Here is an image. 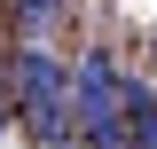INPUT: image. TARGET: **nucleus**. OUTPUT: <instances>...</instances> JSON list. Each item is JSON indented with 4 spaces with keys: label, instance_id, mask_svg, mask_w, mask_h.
<instances>
[{
    "label": "nucleus",
    "instance_id": "20e7f679",
    "mask_svg": "<svg viewBox=\"0 0 157 149\" xmlns=\"http://www.w3.org/2000/svg\"><path fill=\"white\" fill-rule=\"evenodd\" d=\"M8 24H16L24 47H47L63 32V0H8Z\"/></svg>",
    "mask_w": 157,
    "mask_h": 149
},
{
    "label": "nucleus",
    "instance_id": "7ed1b4c3",
    "mask_svg": "<svg viewBox=\"0 0 157 149\" xmlns=\"http://www.w3.org/2000/svg\"><path fill=\"white\" fill-rule=\"evenodd\" d=\"M118 118H126V141L134 149H157V86L118 78Z\"/></svg>",
    "mask_w": 157,
    "mask_h": 149
},
{
    "label": "nucleus",
    "instance_id": "39448f33",
    "mask_svg": "<svg viewBox=\"0 0 157 149\" xmlns=\"http://www.w3.org/2000/svg\"><path fill=\"white\" fill-rule=\"evenodd\" d=\"M8 118L16 110H8V55H0V133H8Z\"/></svg>",
    "mask_w": 157,
    "mask_h": 149
},
{
    "label": "nucleus",
    "instance_id": "f257e3e1",
    "mask_svg": "<svg viewBox=\"0 0 157 149\" xmlns=\"http://www.w3.org/2000/svg\"><path fill=\"white\" fill-rule=\"evenodd\" d=\"M8 102H16L24 133L39 149H71L78 141V126H71V71L47 47H16L8 55Z\"/></svg>",
    "mask_w": 157,
    "mask_h": 149
},
{
    "label": "nucleus",
    "instance_id": "f03ea898",
    "mask_svg": "<svg viewBox=\"0 0 157 149\" xmlns=\"http://www.w3.org/2000/svg\"><path fill=\"white\" fill-rule=\"evenodd\" d=\"M71 126L86 149H126V118H118V55L86 47L71 63Z\"/></svg>",
    "mask_w": 157,
    "mask_h": 149
}]
</instances>
